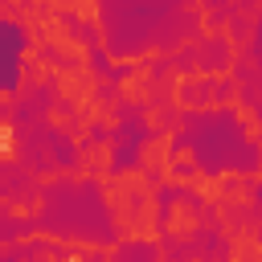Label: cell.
I'll return each mask as SVG.
<instances>
[{
    "label": "cell",
    "mask_w": 262,
    "mask_h": 262,
    "mask_svg": "<svg viewBox=\"0 0 262 262\" xmlns=\"http://www.w3.org/2000/svg\"><path fill=\"white\" fill-rule=\"evenodd\" d=\"M25 33L12 20H0V90L20 86V57H25Z\"/></svg>",
    "instance_id": "cell-1"
}]
</instances>
